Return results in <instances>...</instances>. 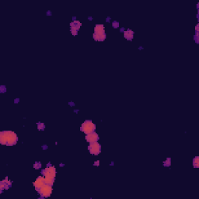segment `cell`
I'll return each instance as SVG.
<instances>
[{"label": "cell", "mask_w": 199, "mask_h": 199, "mask_svg": "<svg viewBox=\"0 0 199 199\" xmlns=\"http://www.w3.org/2000/svg\"><path fill=\"white\" fill-rule=\"evenodd\" d=\"M16 134L12 131H4L0 133V143L6 146H14L17 142Z\"/></svg>", "instance_id": "1"}, {"label": "cell", "mask_w": 199, "mask_h": 199, "mask_svg": "<svg viewBox=\"0 0 199 199\" xmlns=\"http://www.w3.org/2000/svg\"><path fill=\"white\" fill-rule=\"evenodd\" d=\"M43 174L44 176V181L45 184L52 186L55 181V177L56 174V170L54 166L47 167L44 171H43Z\"/></svg>", "instance_id": "2"}, {"label": "cell", "mask_w": 199, "mask_h": 199, "mask_svg": "<svg viewBox=\"0 0 199 199\" xmlns=\"http://www.w3.org/2000/svg\"><path fill=\"white\" fill-rule=\"evenodd\" d=\"M96 129V125L94 123L91 122V121H86L83 122L81 126V130L86 135H88L90 133L93 132Z\"/></svg>", "instance_id": "3"}, {"label": "cell", "mask_w": 199, "mask_h": 199, "mask_svg": "<svg viewBox=\"0 0 199 199\" xmlns=\"http://www.w3.org/2000/svg\"><path fill=\"white\" fill-rule=\"evenodd\" d=\"M39 193L42 197H49L52 193V188H51V185L45 184L39 189Z\"/></svg>", "instance_id": "4"}, {"label": "cell", "mask_w": 199, "mask_h": 199, "mask_svg": "<svg viewBox=\"0 0 199 199\" xmlns=\"http://www.w3.org/2000/svg\"><path fill=\"white\" fill-rule=\"evenodd\" d=\"M89 151L93 155H98L101 152V146L97 142L90 143L89 146Z\"/></svg>", "instance_id": "5"}, {"label": "cell", "mask_w": 199, "mask_h": 199, "mask_svg": "<svg viewBox=\"0 0 199 199\" xmlns=\"http://www.w3.org/2000/svg\"><path fill=\"white\" fill-rule=\"evenodd\" d=\"M70 27H71V32L73 35H77L78 31L81 27V23L79 20H74L73 22L70 23Z\"/></svg>", "instance_id": "6"}, {"label": "cell", "mask_w": 199, "mask_h": 199, "mask_svg": "<svg viewBox=\"0 0 199 199\" xmlns=\"http://www.w3.org/2000/svg\"><path fill=\"white\" fill-rule=\"evenodd\" d=\"M86 141L89 142V143H93V142H97L99 139V136L96 132H91L90 134L86 135Z\"/></svg>", "instance_id": "7"}, {"label": "cell", "mask_w": 199, "mask_h": 199, "mask_svg": "<svg viewBox=\"0 0 199 199\" xmlns=\"http://www.w3.org/2000/svg\"><path fill=\"white\" fill-rule=\"evenodd\" d=\"M45 184V181H44V177H38L36 181L33 182V186L35 187L37 190H39L43 185Z\"/></svg>", "instance_id": "8"}, {"label": "cell", "mask_w": 199, "mask_h": 199, "mask_svg": "<svg viewBox=\"0 0 199 199\" xmlns=\"http://www.w3.org/2000/svg\"><path fill=\"white\" fill-rule=\"evenodd\" d=\"M94 34H105V30L103 24H97L96 25L94 28Z\"/></svg>", "instance_id": "9"}, {"label": "cell", "mask_w": 199, "mask_h": 199, "mask_svg": "<svg viewBox=\"0 0 199 199\" xmlns=\"http://www.w3.org/2000/svg\"><path fill=\"white\" fill-rule=\"evenodd\" d=\"M11 186V181H8V180H4L1 182L0 184V188L1 189H7L9 188V187Z\"/></svg>", "instance_id": "10"}, {"label": "cell", "mask_w": 199, "mask_h": 199, "mask_svg": "<svg viewBox=\"0 0 199 199\" xmlns=\"http://www.w3.org/2000/svg\"><path fill=\"white\" fill-rule=\"evenodd\" d=\"M124 35L127 40H131L133 38V35H134V32L131 30H128L124 32Z\"/></svg>", "instance_id": "11"}, {"label": "cell", "mask_w": 199, "mask_h": 199, "mask_svg": "<svg viewBox=\"0 0 199 199\" xmlns=\"http://www.w3.org/2000/svg\"><path fill=\"white\" fill-rule=\"evenodd\" d=\"M93 38H94V40L97 41H103L106 38V33L105 34H99V35L93 34Z\"/></svg>", "instance_id": "12"}, {"label": "cell", "mask_w": 199, "mask_h": 199, "mask_svg": "<svg viewBox=\"0 0 199 199\" xmlns=\"http://www.w3.org/2000/svg\"><path fill=\"white\" fill-rule=\"evenodd\" d=\"M193 165L195 167H198L199 166V158L198 156H196L195 159H193Z\"/></svg>", "instance_id": "13"}, {"label": "cell", "mask_w": 199, "mask_h": 199, "mask_svg": "<svg viewBox=\"0 0 199 199\" xmlns=\"http://www.w3.org/2000/svg\"><path fill=\"white\" fill-rule=\"evenodd\" d=\"M164 165L166 166H169L171 165V159H167L166 161L164 162Z\"/></svg>", "instance_id": "14"}, {"label": "cell", "mask_w": 199, "mask_h": 199, "mask_svg": "<svg viewBox=\"0 0 199 199\" xmlns=\"http://www.w3.org/2000/svg\"><path fill=\"white\" fill-rule=\"evenodd\" d=\"M41 167V163H39V162H38V163H36L35 164H34V168L35 169H40Z\"/></svg>", "instance_id": "15"}]
</instances>
